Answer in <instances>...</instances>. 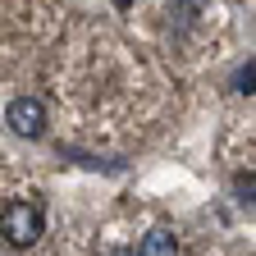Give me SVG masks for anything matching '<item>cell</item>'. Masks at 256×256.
Instances as JSON below:
<instances>
[{
    "mask_svg": "<svg viewBox=\"0 0 256 256\" xmlns=\"http://www.w3.org/2000/svg\"><path fill=\"white\" fill-rule=\"evenodd\" d=\"M46 220H42V206L28 202V197H14L0 206V238H5L10 247H32L42 238Z\"/></svg>",
    "mask_w": 256,
    "mask_h": 256,
    "instance_id": "cell-1",
    "label": "cell"
},
{
    "mask_svg": "<svg viewBox=\"0 0 256 256\" xmlns=\"http://www.w3.org/2000/svg\"><path fill=\"white\" fill-rule=\"evenodd\" d=\"M5 124L14 128L18 138H42L46 133V106L37 101V96H14V101L5 106Z\"/></svg>",
    "mask_w": 256,
    "mask_h": 256,
    "instance_id": "cell-2",
    "label": "cell"
},
{
    "mask_svg": "<svg viewBox=\"0 0 256 256\" xmlns=\"http://www.w3.org/2000/svg\"><path fill=\"white\" fill-rule=\"evenodd\" d=\"M133 252H138V256H178V242H174V234H165V229H151Z\"/></svg>",
    "mask_w": 256,
    "mask_h": 256,
    "instance_id": "cell-3",
    "label": "cell"
},
{
    "mask_svg": "<svg viewBox=\"0 0 256 256\" xmlns=\"http://www.w3.org/2000/svg\"><path fill=\"white\" fill-rule=\"evenodd\" d=\"M234 87H238L242 96H252V60H247V64H242V69L234 74Z\"/></svg>",
    "mask_w": 256,
    "mask_h": 256,
    "instance_id": "cell-4",
    "label": "cell"
},
{
    "mask_svg": "<svg viewBox=\"0 0 256 256\" xmlns=\"http://www.w3.org/2000/svg\"><path fill=\"white\" fill-rule=\"evenodd\" d=\"M110 256H138V252H133V247H114Z\"/></svg>",
    "mask_w": 256,
    "mask_h": 256,
    "instance_id": "cell-5",
    "label": "cell"
}]
</instances>
